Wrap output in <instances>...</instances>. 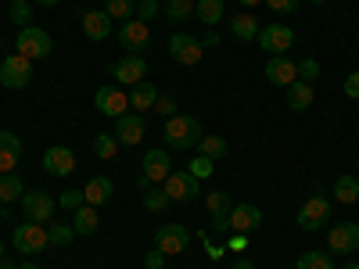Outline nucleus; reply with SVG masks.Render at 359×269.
Listing matches in <instances>:
<instances>
[{"instance_id":"4","label":"nucleus","mask_w":359,"mask_h":269,"mask_svg":"<svg viewBox=\"0 0 359 269\" xmlns=\"http://www.w3.org/2000/svg\"><path fill=\"white\" fill-rule=\"evenodd\" d=\"M29 79H33V62L22 54H8L4 62H0V83L8 90H25Z\"/></svg>"},{"instance_id":"46","label":"nucleus","mask_w":359,"mask_h":269,"mask_svg":"<svg viewBox=\"0 0 359 269\" xmlns=\"http://www.w3.org/2000/svg\"><path fill=\"white\" fill-rule=\"evenodd\" d=\"M341 90H345V97H359V72H352V76L341 83Z\"/></svg>"},{"instance_id":"17","label":"nucleus","mask_w":359,"mask_h":269,"mask_svg":"<svg viewBox=\"0 0 359 269\" xmlns=\"http://www.w3.org/2000/svg\"><path fill=\"white\" fill-rule=\"evenodd\" d=\"M266 79L273 86H291L298 79V65L291 62V57H284V54H273L266 62Z\"/></svg>"},{"instance_id":"36","label":"nucleus","mask_w":359,"mask_h":269,"mask_svg":"<svg viewBox=\"0 0 359 269\" xmlns=\"http://www.w3.org/2000/svg\"><path fill=\"white\" fill-rule=\"evenodd\" d=\"M172 201H169V194L165 191H155V187H147V194H144V208L147 212H165Z\"/></svg>"},{"instance_id":"37","label":"nucleus","mask_w":359,"mask_h":269,"mask_svg":"<svg viewBox=\"0 0 359 269\" xmlns=\"http://www.w3.org/2000/svg\"><path fill=\"white\" fill-rule=\"evenodd\" d=\"M191 11H194V0H169L165 4V18L169 22H184Z\"/></svg>"},{"instance_id":"35","label":"nucleus","mask_w":359,"mask_h":269,"mask_svg":"<svg viewBox=\"0 0 359 269\" xmlns=\"http://www.w3.org/2000/svg\"><path fill=\"white\" fill-rule=\"evenodd\" d=\"M298 269H334V262H331L327 251H306L302 258H298Z\"/></svg>"},{"instance_id":"5","label":"nucleus","mask_w":359,"mask_h":269,"mask_svg":"<svg viewBox=\"0 0 359 269\" xmlns=\"http://www.w3.org/2000/svg\"><path fill=\"white\" fill-rule=\"evenodd\" d=\"M118 43H123V50L130 54H144L147 47H151V29H147V22L140 18H130L118 25Z\"/></svg>"},{"instance_id":"25","label":"nucleus","mask_w":359,"mask_h":269,"mask_svg":"<svg viewBox=\"0 0 359 269\" xmlns=\"http://www.w3.org/2000/svg\"><path fill=\"white\" fill-rule=\"evenodd\" d=\"M230 36H237V40H259V22H255V15H248V11L233 15V18H230Z\"/></svg>"},{"instance_id":"60","label":"nucleus","mask_w":359,"mask_h":269,"mask_svg":"<svg viewBox=\"0 0 359 269\" xmlns=\"http://www.w3.org/2000/svg\"><path fill=\"white\" fill-rule=\"evenodd\" d=\"M0 205H4V201H0Z\"/></svg>"},{"instance_id":"7","label":"nucleus","mask_w":359,"mask_h":269,"mask_svg":"<svg viewBox=\"0 0 359 269\" xmlns=\"http://www.w3.org/2000/svg\"><path fill=\"white\" fill-rule=\"evenodd\" d=\"M54 208H57V201L47 191H25L22 194V212H25L29 223H50Z\"/></svg>"},{"instance_id":"12","label":"nucleus","mask_w":359,"mask_h":269,"mask_svg":"<svg viewBox=\"0 0 359 269\" xmlns=\"http://www.w3.org/2000/svg\"><path fill=\"white\" fill-rule=\"evenodd\" d=\"M147 133V123H144V115L137 111H126L123 118H115V140L123 144V147H137Z\"/></svg>"},{"instance_id":"16","label":"nucleus","mask_w":359,"mask_h":269,"mask_svg":"<svg viewBox=\"0 0 359 269\" xmlns=\"http://www.w3.org/2000/svg\"><path fill=\"white\" fill-rule=\"evenodd\" d=\"M115 79H123V86H137L140 79H147V62L144 54H126L123 62H115Z\"/></svg>"},{"instance_id":"11","label":"nucleus","mask_w":359,"mask_h":269,"mask_svg":"<svg viewBox=\"0 0 359 269\" xmlns=\"http://www.w3.org/2000/svg\"><path fill=\"white\" fill-rule=\"evenodd\" d=\"M187 241H191V233H187V226H180V223H165L158 233H155V248L169 258V255H180L187 248Z\"/></svg>"},{"instance_id":"33","label":"nucleus","mask_w":359,"mask_h":269,"mask_svg":"<svg viewBox=\"0 0 359 269\" xmlns=\"http://www.w3.org/2000/svg\"><path fill=\"white\" fill-rule=\"evenodd\" d=\"M205 205H208V212L212 216H230V194L226 191H212V194H205Z\"/></svg>"},{"instance_id":"21","label":"nucleus","mask_w":359,"mask_h":269,"mask_svg":"<svg viewBox=\"0 0 359 269\" xmlns=\"http://www.w3.org/2000/svg\"><path fill=\"white\" fill-rule=\"evenodd\" d=\"M155 101H158V86H155L151 79H140V83L130 90V108H133L137 115L151 111V108H155Z\"/></svg>"},{"instance_id":"6","label":"nucleus","mask_w":359,"mask_h":269,"mask_svg":"<svg viewBox=\"0 0 359 269\" xmlns=\"http://www.w3.org/2000/svg\"><path fill=\"white\" fill-rule=\"evenodd\" d=\"M259 47H262V50H269V57L291 50V47H294V29H291V25H284V22H273V25L259 29Z\"/></svg>"},{"instance_id":"41","label":"nucleus","mask_w":359,"mask_h":269,"mask_svg":"<svg viewBox=\"0 0 359 269\" xmlns=\"http://www.w3.org/2000/svg\"><path fill=\"white\" fill-rule=\"evenodd\" d=\"M158 8H162V0H140V4H137V18L140 22H151L158 15Z\"/></svg>"},{"instance_id":"48","label":"nucleus","mask_w":359,"mask_h":269,"mask_svg":"<svg viewBox=\"0 0 359 269\" xmlns=\"http://www.w3.org/2000/svg\"><path fill=\"white\" fill-rule=\"evenodd\" d=\"M245 244H248V237H245V233H233V237H230V251H241Z\"/></svg>"},{"instance_id":"9","label":"nucleus","mask_w":359,"mask_h":269,"mask_svg":"<svg viewBox=\"0 0 359 269\" xmlns=\"http://www.w3.org/2000/svg\"><path fill=\"white\" fill-rule=\"evenodd\" d=\"M327 219H331V201H327L323 194H313L302 208H298V226H302L306 233L320 230Z\"/></svg>"},{"instance_id":"22","label":"nucleus","mask_w":359,"mask_h":269,"mask_svg":"<svg viewBox=\"0 0 359 269\" xmlns=\"http://www.w3.org/2000/svg\"><path fill=\"white\" fill-rule=\"evenodd\" d=\"M18 158H22V140L15 137V133H0V176L4 172H15V165H18Z\"/></svg>"},{"instance_id":"42","label":"nucleus","mask_w":359,"mask_h":269,"mask_svg":"<svg viewBox=\"0 0 359 269\" xmlns=\"http://www.w3.org/2000/svg\"><path fill=\"white\" fill-rule=\"evenodd\" d=\"M298 79H302V83H313V79H320V65L313 62V57H306V62L298 65Z\"/></svg>"},{"instance_id":"26","label":"nucleus","mask_w":359,"mask_h":269,"mask_svg":"<svg viewBox=\"0 0 359 269\" xmlns=\"http://www.w3.org/2000/svg\"><path fill=\"white\" fill-rule=\"evenodd\" d=\"M97 208L94 205H83V208H76L72 212V230L76 233H83V237H90V233H97Z\"/></svg>"},{"instance_id":"18","label":"nucleus","mask_w":359,"mask_h":269,"mask_svg":"<svg viewBox=\"0 0 359 269\" xmlns=\"http://www.w3.org/2000/svg\"><path fill=\"white\" fill-rule=\"evenodd\" d=\"M172 172V162H169V151H158V147H155V151H147L144 155V179H147V184H165V176Z\"/></svg>"},{"instance_id":"24","label":"nucleus","mask_w":359,"mask_h":269,"mask_svg":"<svg viewBox=\"0 0 359 269\" xmlns=\"http://www.w3.org/2000/svg\"><path fill=\"white\" fill-rule=\"evenodd\" d=\"M287 90V108H294V111H306L309 104H313V83H302V79H294L291 86H284Z\"/></svg>"},{"instance_id":"27","label":"nucleus","mask_w":359,"mask_h":269,"mask_svg":"<svg viewBox=\"0 0 359 269\" xmlns=\"http://www.w3.org/2000/svg\"><path fill=\"white\" fill-rule=\"evenodd\" d=\"M194 11L205 29H216V22H223V0H194Z\"/></svg>"},{"instance_id":"1","label":"nucleus","mask_w":359,"mask_h":269,"mask_svg":"<svg viewBox=\"0 0 359 269\" xmlns=\"http://www.w3.org/2000/svg\"><path fill=\"white\" fill-rule=\"evenodd\" d=\"M201 123L194 115H172L165 118V147H172V151H191V147H198L201 140Z\"/></svg>"},{"instance_id":"39","label":"nucleus","mask_w":359,"mask_h":269,"mask_svg":"<svg viewBox=\"0 0 359 269\" xmlns=\"http://www.w3.org/2000/svg\"><path fill=\"white\" fill-rule=\"evenodd\" d=\"M33 8H36L33 0H18V4H11V22H18L25 29V22L33 18Z\"/></svg>"},{"instance_id":"28","label":"nucleus","mask_w":359,"mask_h":269,"mask_svg":"<svg viewBox=\"0 0 359 269\" xmlns=\"http://www.w3.org/2000/svg\"><path fill=\"white\" fill-rule=\"evenodd\" d=\"M22 194H25V184L15 176V172H4L0 176V201H22Z\"/></svg>"},{"instance_id":"30","label":"nucleus","mask_w":359,"mask_h":269,"mask_svg":"<svg viewBox=\"0 0 359 269\" xmlns=\"http://www.w3.org/2000/svg\"><path fill=\"white\" fill-rule=\"evenodd\" d=\"M334 198L341 205H355L359 201V179L355 176H341L338 184H334Z\"/></svg>"},{"instance_id":"13","label":"nucleus","mask_w":359,"mask_h":269,"mask_svg":"<svg viewBox=\"0 0 359 269\" xmlns=\"http://www.w3.org/2000/svg\"><path fill=\"white\" fill-rule=\"evenodd\" d=\"M43 169L50 172V176H72L76 172V151L72 147H65V144H54V147H47V155H43Z\"/></svg>"},{"instance_id":"40","label":"nucleus","mask_w":359,"mask_h":269,"mask_svg":"<svg viewBox=\"0 0 359 269\" xmlns=\"http://www.w3.org/2000/svg\"><path fill=\"white\" fill-rule=\"evenodd\" d=\"M57 205L69 208V212H76V208H83V205H86V198H83V191H65L62 198H57Z\"/></svg>"},{"instance_id":"57","label":"nucleus","mask_w":359,"mask_h":269,"mask_svg":"<svg viewBox=\"0 0 359 269\" xmlns=\"http://www.w3.org/2000/svg\"><path fill=\"white\" fill-rule=\"evenodd\" d=\"M313 4H323V0H313Z\"/></svg>"},{"instance_id":"52","label":"nucleus","mask_w":359,"mask_h":269,"mask_svg":"<svg viewBox=\"0 0 359 269\" xmlns=\"http://www.w3.org/2000/svg\"><path fill=\"white\" fill-rule=\"evenodd\" d=\"M237 4H245V8H255V4H262V0H237Z\"/></svg>"},{"instance_id":"53","label":"nucleus","mask_w":359,"mask_h":269,"mask_svg":"<svg viewBox=\"0 0 359 269\" xmlns=\"http://www.w3.org/2000/svg\"><path fill=\"white\" fill-rule=\"evenodd\" d=\"M0 269H18V265H15L11 258H4V262H0Z\"/></svg>"},{"instance_id":"15","label":"nucleus","mask_w":359,"mask_h":269,"mask_svg":"<svg viewBox=\"0 0 359 269\" xmlns=\"http://www.w3.org/2000/svg\"><path fill=\"white\" fill-rule=\"evenodd\" d=\"M327 248L338 255H352L359 248V223H338L331 237H327Z\"/></svg>"},{"instance_id":"56","label":"nucleus","mask_w":359,"mask_h":269,"mask_svg":"<svg viewBox=\"0 0 359 269\" xmlns=\"http://www.w3.org/2000/svg\"><path fill=\"white\" fill-rule=\"evenodd\" d=\"M0 262H4V241H0Z\"/></svg>"},{"instance_id":"34","label":"nucleus","mask_w":359,"mask_h":269,"mask_svg":"<svg viewBox=\"0 0 359 269\" xmlns=\"http://www.w3.org/2000/svg\"><path fill=\"white\" fill-rule=\"evenodd\" d=\"M47 237H50V244H57V248H65V244H72V237H76V230H72L69 223H50V226H47Z\"/></svg>"},{"instance_id":"59","label":"nucleus","mask_w":359,"mask_h":269,"mask_svg":"<svg viewBox=\"0 0 359 269\" xmlns=\"http://www.w3.org/2000/svg\"><path fill=\"white\" fill-rule=\"evenodd\" d=\"M162 4H169V0H162Z\"/></svg>"},{"instance_id":"43","label":"nucleus","mask_w":359,"mask_h":269,"mask_svg":"<svg viewBox=\"0 0 359 269\" xmlns=\"http://www.w3.org/2000/svg\"><path fill=\"white\" fill-rule=\"evenodd\" d=\"M262 4H266L269 11H277V15H291V11H298V0H262Z\"/></svg>"},{"instance_id":"19","label":"nucleus","mask_w":359,"mask_h":269,"mask_svg":"<svg viewBox=\"0 0 359 269\" xmlns=\"http://www.w3.org/2000/svg\"><path fill=\"white\" fill-rule=\"evenodd\" d=\"M111 15L108 11H86L83 15V36L86 40H94V43H101V40H108L111 36Z\"/></svg>"},{"instance_id":"49","label":"nucleus","mask_w":359,"mask_h":269,"mask_svg":"<svg viewBox=\"0 0 359 269\" xmlns=\"http://www.w3.org/2000/svg\"><path fill=\"white\" fill-rule=\"evenodd\" d=\"M205 251H208V258H223V251H226V248H219V244H208V237H205Z\"/></svg>"},{"instance_id":"47","label":"nucleus","mask_w":359,"mask_h":269,"mask_svg":"<svg viewBox=\"0 0 359 269\" xmlns=\"http://www.w3.org/2000/svg\"><path fill=\"white\" fill-rule=\"evenodd\" d=\"M201 47L208 50V47H219V33H216V29H208V33L201 36Z\"/></svg>"},{"instance_id":"50","label":"nucleus","mask_w":359,"mask_h":269,"mask_svg":"<svg viewBox=\"0 0 359 269\" xmlns=\"http://www.w3.org/2000/svg\"><path fill=\"white\" fill-rule=\"evenodd\" d=\"M33 4H36V8H57L62 0H33Z\"/></svg>"},{"instance_id":"32","label":"nucleus","mask_w":359,"mask_h":269,"mask_svg":"<svg viewBox=\"0 0 359 269\" xmlns=\"http://www.w3.org/2000/svg\"><path fill=\"white\" fill-rule=\"evenodd\" d=\"M94 155L104 158V162L118 155V140H115V133H97V137H94Z\"/></svg>"},{"instance_id":"31","label":"nucleus","mask_w":359,"mask_h":269,"mask_svg":"<svg viewBox=\"0 0 359 269\" xmlns=\"http://www.w3.org/2000/svg\"><path fill=\"white\" fill-rule=\"evenodd\" d=\"M104 11L115 18V22H130L137 15V0H104Z\"/></svg>"},{"instance_id":"2","label":"nucleus","mask_w":359,"mask_h":269,"mask_svg":"<svg viewBox=\"0 0 359 269\" xmlns=\"http://www.w3.org/2000/svg\"><path fill=\"white\" fill-rule=\"evenodd\" d=\"M50 50H54V43H50V33H47V29H40V25L18 29V36H15V54L29 57V62H43Z\"/></svg>"},{"instance_id":"23","label":"nucleus","mask_w":359,"mask_h":269,"mask_svg":"<svg viewBox=\"0 0 359 269\" xmlns=\"http://www.w3.org/2000/svg\"><path fill=\"white\" fill-rule=\"evenodd\" d=\"M111 194H115V184L108 176H94L90 184L83 187V198H86V205H94V208H101V205H108L111 201Z\"/></svg>"},{"instance_id":"51","label":"nucleus","mask_w":359,"mask_h":269,"mask_svg":"<svg viewBox=\"0 0 359 269\" xmlns=\"http://www.w3.org/2000/svg\"><path fill=\"white\" fill-rule=\"evenodd\" d=\"M233 269H255V265H252L248 258H237V262H233Z\"/></svg>"},{"instance_id":"29","label":"nucleus","mask_w":359,"mask_h":269,"mask_svg":"<svg viewBox=\"0 0 359 269\" xmlns=\"http://www.w3.org/2000/svg\"><path fill=\"white\" fill-rule=\"evenodd\" d=\"M198 151H201L205 158H212V162H216V158H223V155L230 151V144H226L223 137H212V133H205V137L198 140Z\"/></svg>"},{"instance_id":"44","label":"nucleus","mask_w":359,"mask_h":269,"mask_svg":"<svg viewBox=\"0 0 359 269\" xmlns=\"http://www.w3.org/2000/svg\"><path fill=\"white\" fill-rule=\"evenodd\" d=\"M155 111H158V115H165V118H172V115H180V108H176V101H172V97H165V94H158V101H155Z\"/></svg>"},{"instance_id":"8","label":"nucleus","mask_w":359,"mask_h":269,"mask_svg":"<svg viewBox=\"0 0 359 269\" xmlns=\"http://www.w3.org/2000/svg\"><path fill=\"white\" fill-rule=\"evenodd\" d=\"M94 104H97V111L108 115V118H123L126 108H130V94H126L123 86H97Z\"/></svg>"},{"instance_id":"14","label":"nucleus","mask_w":359,"mask_h":269,"mask_svg":"<svg viewBox=\"0 0 359 269\" xmlns=\"http://www.w3.org/2000/svg\"><path fill=\"white\" fill-rule=\"evenodd\" d=\"M162 191L169 194V201H194V198L201 194L198 179H194L191 172H169V176H165V187H162Z\"/></svg>"},{"instance_id":"45","label":"nucleus","mask_w":359,"mask_h":269,"mask_svg":"<svg viewBox=\"0 0 359 269\" xmlns=\"http://www.w3.org/2000/svg\"><path fill=\"white\" fill-rule=\"evenodd\" d=\"M162 265H165V255H162L158 248L144 255V269H162Z\"/></svg>"},{"instance_id":"10","label":"nucleus","mask_w":359,"mask_h":269,"mask_svg":"<svg viewBox=\"0 0 359 269\" xmlns=\"http://www.w3.org/2000/svg\"><path fill=\"white\" fill-rule=\"evenodd\" d=\"M169 54H172L176 65H198L201 54H205V47H201V40H194V36H187V33H172V36H169Z\"/></svg>"},{"instance_id":"3","label":"nucleus","mask_w":359,"mask_h":269,"mask_svg":"<svg viewBox=\"0 0 359 269\" xmlns=\"http://www.w3.org/2000/svg\"><path fill=\"white\" fill-rule=\"evenodd\" d=\"M11 244H15V251H22L25 258L40 255V251L50 244L47 226H43V223H22V226H15V233H11Z\"/></svg>"},{"instance_id":"58","label":"nucleus","mask_w":359,"mask_h":269,"mask_svg":"<svg viewBox=\"0 0 359 269\" xmlns=\"http://www.w3.org/2000/svg\"><path fill=\"white\" fill-rule=\"evenodd\" d=\"M8 4H18V0H8Z\"/></svg>"},{"instance_id":"20","label":"nucleus","mask_w":359,"mask_h":269,"mask_svg":"<svg viewBox=\"0 0 359 269\" xmlns=\"http://www.w3.org/2000/svg\"><path fill=\"white\" fill-rule=\"evenodd\" d=\"M226 219H230L233 233H248V230H255L262 223V212H259V205H233Z\"/></svg>"},{"instance_id":"54","label":"nucleus","mask_w":359,"mask_h":269,"mask_svg":"<svg viewBox=\"0 0 359 269\" xmlns=\"http://www.w3.org/2000/svg\"><path fill=\"white\" fill-rule=\"evenodd\" d=\"M18 269H40V265H36V262H22Z\"/></svg>"},{"instance_id":"55","label":"nucleus","mask_w":359,"mask_h":269,"mask_svg":"<svg viewBox=\"0 0 359 269\" xmlns=\"http://www.w3.org/2000/svg\"><path fill=\"white\" fill-rule=\"evenodd\" d=\"M341 269H359V262H345V265H341Z\"/></svg>"},{"instance_id":"38","label":"nucleus","mask_w":359,"mask_h":269,"mask_svg":"<svg viewBox=\"0 0 359 269\" xmlns=\"http://www.w3.org/2000/svg\"><path fill=\"white\" fill-rule=\"evenodd\" d=\"M187 172H191L194 179H208V176L216 172V162H212V158H205V155H198V158L191 162V169H187Z\"/></svg>"}]
</instances>
